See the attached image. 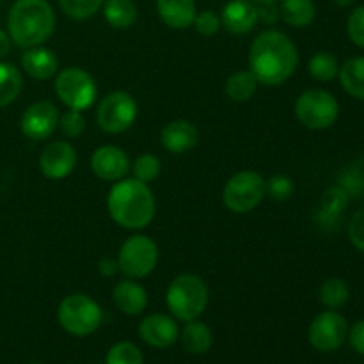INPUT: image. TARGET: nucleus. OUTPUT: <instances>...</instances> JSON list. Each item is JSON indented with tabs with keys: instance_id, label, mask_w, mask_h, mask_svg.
Listing matches in <instances>:
<instances>
[{
	"instance_id": "obj_1",
	"label": "nucleus",
	"mask_w": 364,
	"mask_h": 364,
	"mask_svg": "<svg viewBox=\"0 0 364 364\" xmlns=\"http://www.w3.org/2000/svg\"><path fill=\"white\" fill-rule=\"evenodd\" d=\"M299 50L290 36L277 28H267L256 36L249 50V71L258 84L281 85L295 73Z\"/></svg>"
},
{
	"instance_id": "obj_2",
	"label": "nucleus",
	"mask_w": 364,
	"mask_h": 364,
	"mask_svg": "<svg viewBox=\"0 0 364 364\" xmlns=\"http://www.w3.org/2000/svg\"><path fill=\"white\" fill-rule=\"evenodd\" d=\"M107 210L114 223L124 230L139 231L155 217L156 203L151 188L137 178L114 181L107 194Z\"/></svg>"
},
{
	"instance_id": "obj_3",
	"label": "nucleus",
	"mask_w": 364,
	"mask_h": 364,
	"mask_svg": "<svg viewBox=\"0 0 364 364\" xmlns=\"http://www.w3.org/2000/svg\"><path fill=\"white\" fill-rule=\"evenodd\" d=\"M55 31V13L48 0H16L7 14V32L20 48L41 46Z\"/></svg>"
},
{
	"instance_id": "obj_4",
	"label": "nucleus",
	"mask_w": 364,
	"mask_h": 364,
	"mask_svg": "<svg viewBox=\"0 0 364 364\" xmlns=\"http://www.w3.org/2000/svg\"><path fill=\"white\" fill-rule=\"evenodd\" d=\"M208 287L196 274H181L169 283L166 302L171 316L180 322L198 320L208 306Z\"/></svg>"
},
{
	"instance_id": "obj_5",
	"label": "nucleus",
	"mask_w": 364,
	"mask_h": 364,
	"mask_svg": "<svg viewBox=\"0 0 364 364\" xmlns=\"http://www.w3.org/2000/svg\"><path fill=\"white\" fill-rule=\"evenodd\" d=\"M60 327L71 336L84 338L96 333L102 326V306L85 294L68 295L60 301L57 309Z\"/></svg>"
},
{
	"instance_id": "obj_6",
	"label": "nucleus",
	"mask_w": 364,
	"mask_h": 364,
	"mask_svg": "<svg viewBox=\"0 0 364 364\" xmlns=\"http://www.w3.org/2000/svg\"><path fill=\"white\" fill-rule=\"evenodd\" d=\"M116 259L119 272L130 279H142L156 269L159 245L148 235H132L121 244Z\"/></svg>"
},
{
	"instance_id": "obj_7",
	"label": "nucleus",
	"mask_w": 364,
	"mask_h": 364,
	"mask_svg": "<svg viewBox=\"0 0 364 364\" xmlns=\"http://www.w3.org/2000/svg\"><path fill=\"white\" fill-rule=\"evenodd\" d=\"M267 181L255 171H240L228 180L223 191V201L233 213H249L265 199Z\"/></svg>"
},
{
	"instance_id": "obj_8",
	"label": "nucleus",
	"mask_w": 364,
	"mask_h": 364,
	"mask_svg": "<svg viewBox=\"0 0 364 364\" xmlns=\"http://www.w3.org/2000/svg\"><path fill=\"white\" fill-rule=\"evenodd\" d=\"M55 95L71 110H87L95 103L98 87L91 73L77 66L64 68L55 75Z\"/></svg>"
},
{
	"instance_id": "obj_9",
	"label": "nucleus",
	"mask_w": 364,
	"mask_h": 364,
	"mask_svg": "<svg viewBox=\"0 0 364 364\" xmlns=\"http://www.w3.org/2000/svg\"><path fill=\"white\" fill-rule=\"evenodd\" d=\"M295 116L309 130H326L336 123L340 103L323 89H308L295 102Z\"/></svg>"
},
{
	"instance_id": "obj_10",
	"label": "nucleus",
	"mask_w": 364,
	"mask_h": 364,
	"mask_svg": "<svg viewBox=\"0 0 364 364\" xmlns=\"http://www.w3.org/2000/svg\"><path fill=\"white\" fill-rule=\"evenodd\" d=\"M139 116V105L127 91H114L100 102L96 121L105 134H123Z\"/></svg>"
},
{
	"instance_id": "obj_11",
	"label": "nucleus",
	"mask_w": 364,
	"mask_h": 364,
	"mask_svg": "<svg viewBox=\"0 0 364 364\" xmlns=\"http://www.w3.org/2000/svg\"><path fill=\"white\" fill-rule=\"evenodd\" d=\"M348 336V323L343 315L334 309L323 311L313 318L308 331V340L318 352H334L345 343Z\"/></svg>"
},
{
	"instance_id": "obj_12",
	"label": "nucleus",
	"mask_w": 364,
	"mask_h": 364,
	"mask_svg": "<svg viewBox=\"0 0 364 364\" xmlns=\"http://www.w3.org/2000/svg\"><path fill=\"white\" fill-rule=\"evenodd\" d=\"M59 109L52 102H36L21 114L20 128L31 141H45L59 127Z\"/></svg>"
},
{
	"instance_id": "obj_13",
	"label": "nucleus",
	"mask_w": 364,
	"mask_h": 364,
	"mask_svg": "<svg viewBox=\"0 0 364 364\" xmlns=\"http://www.w3.org/2000/svg\"><path fill=\"white\" fill-rule=\"evenodd\" d=\"M77 167V151L68 141H52L39 155V171L48 180H64Z\"/></svg>"
},
{
	"instance_id": "obj_14",
	"label": "nucleus",
	"mask_w": 364,
	"mask_h": 364,
	"mask_svg": "<svg viewBox=\"0 0 364 364\" xmlns=\"http://www.w3.org/2000/svg\"><path fill=\"white\" fill-rule=\"evenodd\" d=\"M139 336L153 348H169L180 340V326L174 316L153 313L139 323Z\"/></svg>"
},
{
	"instance_id": "obj_15",
	"label": "nucleus",
	"mask_w": 364,
	"mask_h": 364,
	"mask_svg": "<svg viewBox=\"0 0 364 364\" xmlns=\"http://www.w3.org/2000/svg\"><path fill=\"white\" fill-rule=\"evenodd\" d=\"M130 159L119 146L105 144L91 155V171L103 181H119L130 171Z\"/></svg>"
},
{
	"instance_id": "obj_16",
	"label": "nucleus",
	"mask_w": 364,
	"mask_h": 364,
	"mask_svg": "<svg viewBox=\"0 0 364 364\" xmlns=\"http://www.w3.org/2000/svg\"><path fill=\"white\" fill-rule=\"evenodd\" d=\"M220 23L231 34H249L259 23L258 9L251 0H230L220 11Z\"/></svg>"
},
{
	"instance_id": "obj_17",
	"label": "nucleus",
	"mask_w": 364,
	"mask_h": 364,
	"mask_svg": "<svg viewBox=\"0 0 364 364\" xmlns=\"http://www.w3.org/2000/svg\"><path fill=\"white\" fill-rule=\"evenodd\" d=\"M160 142H162L164 149L173 155H183L196 148V144L199 142V130L194 123L187 119L171 121L162 128Z\"/></svg>"
},
{
	"instance_id": "obj_18",
	"label": "nucleus",
	"mask_w": 364,
	"mask_h": 364,
	"mask_svg": "<svg viewBox=\"0 0 364 364\" xmlns=\"http://www.w3.org/2000/svg\"><path fill=\"white\" fill-rule=\"evenodd\" d=\"M21 68L34 80H50L59 71V59L46 46H32L21 53Z\"/></svg>"
},
{
	"instance_id": "obj_19",
	"label": "nucleus",
	"mask_w": 364,
	"mask_h": 364,
	"mask_svg": "<svg viewBox=\"0 0 364 364\" xmlns=\"http://www.w3.org/2000/svg\"><path fill=\"white\" fill-rule=\"evenodd\" d=\"M112 301L121 313L128 316H137L148 308V291L135 279L117 281L112 290Z\"/></svg>"
},
{
	"instance_id": "obj_20",
	"label": "nucleus",
	"mask_w": 364,
	"mask_h": 364,
	"mask_svg": "<svg viewBox=\"0 0 364 364\" xmlns=\"http://www.w3.org/2000/svg\"><path fill=\"white\" fill-rule=\"evenodd\" d=\"M348 203H350V192L343 185H333L322 194L320 206L315 213V223L322 230H331V224H336L340 220Z\"/></svg>"
},
{
	"instance_id": "obj_21",
	"label": "nucleus",
	"mask_w": 364,
	"mask_h": 364,
	"mask_svg": "<svg viewBox=\"0 0 364 364\" xmlns=\"http://www.w3.org/2000/svg\"><path fill=\"white\" fill-rule=\"evenodd\" d=\"M156 11L164 23L176 31L192 27L198 14L196 0H156Z\"/></svg>"
},
{
	"instance_id": "obj_22",
	"label": "nucleus",
	"mask_w": 364,
	"mask_h": 364,
	"mask_svg": "<svg viewBox=\"0 0 364 364\" xmlns=\"http://www.w3.org/2000/svg\"><path fill=\"white\" fill-rule=\"evenodd\" d=\"M180 340L185 350L194 355H203L212 348L213 334L206 323L191 320L185 322V327L180 331Z\"/></svg>"
},
{
	"instance_id": "obj_23",
	"label": "nucleus",
	"mask_w": 364,
	"mask_h": 364,
	"mask_svg": "<svg viewBox=\"0 0 364 364\" xmlns=\"http://www.w3.org/2000/svg\"><path fill=\"white\" fill-rule=\"evenodd\" d=\"M279 18L295 28L308 27L316 16V6L313 0H279Z\"/></svg>"
},
{
	"instance_id": "obj_24",
	"label": "nucleus",
	"mask_w": 364,
	"mask_h": 364,
	"mask_svg": "<svg viewBox=\"0 0 364 364\" xmlns=\"http://www.w3.org/2000/svg\"><path fill=\"white\" fill-rule=\"evenodd\" d=\"M102 11L107 23L114 28H130L139 18L134 0H105Z\"/></svg>"
},
{
	"instance_id": "obj_25",
	"label": "nucleus",
	"mask_w": 364,
	"mask_h": 364,
	"mask_svg": "<svg viewBox=\"0 0 364 364\" xmlns=\"http://www.w3.org/2000/svg\"><path fill=\"white\" fill-rule=\"evenodd\" d=\"M341 82V87L350 96L358 100H364V57H352L345 60L343 66H340L338 73Z\"/></svg>"
},
{
	"instance_id": "obj_26",
	"label": "nucleus",
	"mask_w": 364,
	"mask_h": 364,
	"mask_svg": "<svg viewBox=\"0 0 364 364\" xmlns=\"http://www.w3.org/2000/svg\"><path fill=\"white\" fill-rule=\"evenodd\" d=\"M258 85V80H256V77L251 71L242 70L230 75V78L226 80V85H224V91H226V96L231 102L244 103L249 102L256 95Z\"/></svg>"
},
{
	"instance_id": "obj_27",
	"label": "nucleus",
	"mask_w": 364,
	"mask_h": 364,
	"mask_svg": "<svg viewBox=\"0 0 364 364\" xmlns=\"http://www.w3.org/2000/svg\"><path fill=\"white\" fill-rule=\"evenodd\" d=\"M23 78L20 70L11 63H0V109L11 105L20 96Z\"/></svg>"
},
{
	"instance_id": "obj_28",
	"label": "nucleus",
	"mask_w": 364,
	"mask_h": 364,
	"mask_svg": "<svg viewBox=\"0 0 364 364\" xmlns=\"http://www.w3.org/2000/svg\"><path fill=\"white\" fill-rule=\"evenodd\" d=\"M350 297V290H348V284L345 283L340 277H329L322 283L318 290V299L327 309H340L343 308L348 302Z\"/></svg>"
},
{
	"instance_id": "obj_29",
	"label": "nucleus",
	"mask_w": 364,
	"mask_h": 364,
	"mask_svg": "<svg viewBox=\"0 0 364 364\" xmlns=\"http://www.w3.org/2000/svg\"><path fill=\"white\" fill-rule=\"evenodd\" d=\"M308 71L315 80L331 82L340 73V64L338 59L329 52H318L309 59Z\"/></svg>"
},
{
	"instance_id": "obj_30",
	"label": "nucleus",
	"mask_w": 364,
	"mask_h": 364,
	"mask_svg": "<svg viewBox=\"0 0 364 364\" xmlns=\"http://www.w3.org/2000/svg\"><path fill=\"white\" fill-rule=\"evenodd\" d=\"M130 171L134 173V178H137L139 181H144V183H151L156 178L160 176V171H162V162H160L159 156L151 155V153H144V155H139L134 160V164L130 166Z\"/></svg>"
},
{
	"instance_id": "obj_31",
	"label": "nucleus",
	"mask_w": 364,
	"mask_h": 364,
	"mask_svg": "<svg viewBox=\"0 0 364 364\" xmlns=\"http://www.w3.org/2000/svg\"><path fill=\"white\" fill-rule=\"evenodd\" d=\"M141 348L132 341H119V343L112 345L107 352L105 364H142Z\"/></svg>"
},
{
	"instance_id": "obj_32",
	"label": "nucleus",
	"mask_w": 364,
	"mask_h": 364,
	"mask_svg": "<svg viewBox=\"0 0 364 364\" xmlns=\"http://www.w3.org/2000/svg\"><path fill=\"white\" fill-rule=\"evenodd\" d=\"M105 0H59V6L66 16L73 20H87L102 9Z\"/></svg>"
},
{
	"instance_id": "obj_33",
	"label": "nucleus",
	"mask_w": 364,
	"mask_h": 364,
	"mask_svg": "<svg viewBox=\"0 0 364 364\" xmlns=\"http://www.w3.org/2000/svg\"><path fill=\"white\" fill-rule=\"evenodd\" d=\"M59 128L64 137L75 139L85 130V117L80 110L68 109L59 116Z\"/></svg>"
},
{
	"instance_id": "obj_34",
	"label": "nucleus",
	"mask_w": 364,
	"mask_h": 364,
	"mask_svg": "<svg viewBox=\"0 0 364 364\" xmlns=\"http://www.w3.org/2000/svg\"><path fill=\"white\" fill-rule=\"evenodd\" d=\"M295 191L294 180L287 174H276L267 181V196L274 201H287Z\"/></svg>"
},
{
	"instance_id": "obj_35",
	"label": "nucleus",
	"mask_w": 364,
	"mask_h": 364,
	"mask_svg": "<svg viewBox=\"0 0 364 364\" xmlns=\"http://www.w3.org/2000/svg\"><path fill=\"white\" fill-rule=\"evenodd\" d=\"M194 28L199 36L203 38H212L215 36L217 32L220 31L223 23H220V16L212 9H205V11H199L194 18Z\"/></svg>"
},
{
	"instance_id": "obj_36",
	"label": "nucleus",
	"mask_w": 364,
	"mask_h": 364,
	"mask_svg": "<svg viewBox=\"0 0 364 364\" xmlns=\"http://www.w3.org/2000/svg\"><path fill=\"white\" fill-rule=\"evenodd\" d=\"M348 38L354 45L364 48V6L355 7L347 20Z\"/></svg>"
},
{
	"instance_id": "obj_37",
	"label": "nucleus",
	"mask_w": 364,
	"mask_h": 364,
	"mask_svg": "<svg viewBox=\"0 0 364 364\" xmlns=\"http://www.w3.org/2000/svg\"><path fill=\"white\" fill-rule=\"evenodd\" d=\"M348 238L355 249L364 252V206L352 215L348 223Z\"/></svg>"
},
{
	"instance_id": "obj_38",
	"label": "nucleus",
	"mask_w": 364,
	"mask_h": 364,
	"mask_svg": "<svg viewBox=\"0 0 364 364\" xmlns=\"http://www.w3.org/2000/svg\"><path fill=\"white\" fill-rule=\"evenodd\" d=\"M348 341H350L352 348L359 354L364 355V320H359L358 323L352 326V329H348Z\"/></svg>"
},
{
	"instance_id": "obj_39",
	"label": "nucleus",
	"mask_w": 364,
	"mask_h": 364,
	"mask_svg": "<svg viewBox=\"0 0 364 364\" xmlns=\"http://www.w3.org/2000/svg\"><path fill=\"white\" fill-rule=\"evenodd\" d=\"M256 9H258L259 21H263V23L272 25L279 20V7H277V4H258Z\"/></svg>"
},
{
	"instance_id": "obj_40",
	"label": "nucleus",
	"mask_w": 364,
	"mask_h": 364,
	"mask_svg": "<svg viewBox=\"0 0 364 364\" xmlns=\"http://www.w3.org/2000/svg\"><path fill=\"white\" fill-rule=\"evenodd\" d=\"M98 272L102 274L103 277H110L116 272H119V267H117V259L112 258H103L98 265Z\"/></svg>"
},
{
	"instance_id": "obj_41",
	"label": "nucleus",
	"mask_w": 364,
	"mask_h": 364,
	"mask_svg": "<svg viewBox=\"0 0 364 364\" xmlns=\"http://www.w3.org/2000/svg\"><path fill=\"white\" fill-rule=\"evenodd\" d=\"M11 48V38L7 32H4L2 28H0V59L2 57L7 55V52H9Z\"/></svg>"
},
{
	"instance_id": "obj_42",
	"label": "nucleus",
	"mask_w": 364,
	"mask_h": 364,
	"mask_svg": "<svg viewBox=\"0 0 364 364\" xmlns=\"http://www.w3.org/2000/svg\"><path fill=\"white\" fill-rule=\"evenodd\" d=\"M334 4H336L338 7H348V6H352V4H354V0H333Z\"/></svg>"
},
{
	"instance_id": "obj_43",
	"label": "nucleus",
	"mask_w": 364,
	"mask_h": 364,
	"mask_svg": "<svg viewBox=\"0 0 364 364\" xmlns=\"http://www.w3.org/2000/svg\"><path fill=\"white\" fill-rule=\"evenodd\" d=\"M251 2L258 6V4H277L279 0H251Z\"/></svg>"
},
{
	"instance_id": "obj_44",
	"label": "nucleus",
	"mask_w": 364,
	"mask_h": 364,
	"mask_svg": "<svg viewBox=\"0 0 364 364\" xmlns=\"http://www.w3.org/2000/svg\"><path fill=\"white\" fill-rule=\"evenodd\" d=\"M28 364H43V363H39V361H32V363H28Z\"/></svg>"
}]
</instances>
